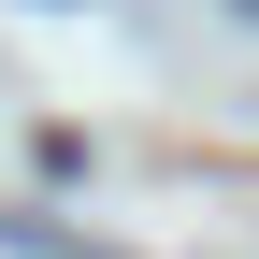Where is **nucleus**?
Segmentation results:
<instances>
[{"instance_id": "nucleus-1", "label": "nucleus", "mask_w": 259, "mask_h": 259, "mask_svg": "<svg viewBox=\"0 0 259 259\" xmlns=\"http://www.w3.org/2000/svg\"><path fill=\"white\" fill-rule=\"evenodd\" d=\"M245 15H259V0H245Z\"/></svg>"}]
</instances>
